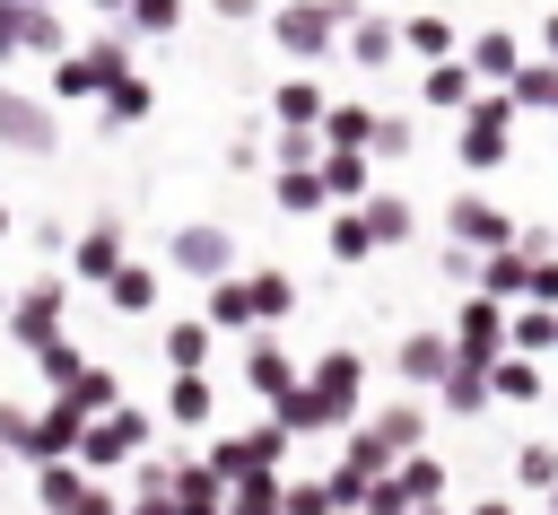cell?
Wrapping results in <instances>:
<instances>
[{
    "label": "cell",
    "instance_id": "obj_6",
    "mask_svg": "<svg viewBox=\"0 0 558 515\" xmlns=\"http://www.w3.org/2000/svg\"><path fill=\"white\" fill-rule=\"evenodd\" d=\"M78 271H113V227H87L78 236Z\"/></svg>",
    "mask_w": 558,
    "mask_h": 515
},
{
    "label": "cell",
    "instance_id": "obj_2",
    "mask_svg": "<svg viewBox=\"0 0 558 515\" xmlns=\"http://www.w3.org/2000/svg\"><path fill=\"white\" fill-rule=\"evenodd\" d=\"M96 87H105V61H96V52H61L52 96H96Z\"/></svg>",
    "mask_w": 558,
    "mask_h": 515
},
{
    "label": "cell",
    "instance_id": "obj_1",
    "mask_svg": "<svg viewBox=\"0 0 558 515\" xmlns=\"http://www.w3.org/2000/svg\"><path fill=\"white\" fill-rule=\"evenodd\" d=\"M52 140H61L52 105H35L26 87H9V79H0V148H17V157H52Z\"/></svg>",
    "mask_w": 558,
    "mask_h": 515
},
{
    "label": "cell",
    "instance_id": "obj_5",
    "mask_svg": "<svg viewBox=\"0 0 558 515\" xmlns=\"http://www.w3.org/2000/svg\"><path fill=\"white\" fill-rule=\"evenodd\" d=\"M26 52H35V61L61 52V17H52V9H26Z\"/></svg>",
    "mask_w": 558,
    "mask_h": 515
},
{
    "label": "cell",
    "instance_id": "obj_7",
    "mask_svg": "<svg viewBox=\"0 0 558 515\" xmlns=\"http://www.w3.org/2000/svg\"><path fill=\"white\" fill-rule=\"evenodd\" d=\"M131 113H148V87H131V79H122V87H113V122H131Z\"/></svg>",
    "mask_w": 558,
    "mask_h": 515
},
{
    "label": "cell",
    "instance_id": "obj_3",
    "mask_svg": "<svg viewBox=\"0 0 558 515\" xmlns=\"http://www.w3.org/2000/svg\"><path fill=\"white\" fill-rule=\"evenodd\" d=\"M52 306H61V288H52V279H44V288H26V297H17V340L52 332Z\"/></svg>",
    "mask_w": 558,
    "mask_h": 515
},
{
    "label": "cell",
    "instance_id": "obj_8",
    "mask_svg": "<svg viewBox=\"0 0 558 515\" xmlns=\"http://www.w3.org/2000/svg\"><path fill=\"white\" fill-rule=\"evenodd\" d=\"M0 236H9V209H0Z\"/></svg>",
    "mask_w": 558,
    "mask_h": 515
},
{
    "label": "cell",
    "instance_id": "obj_4",
    "mask_svg": "<svg viewBox=\"0 0 558 515\" xmlns=\"http://www.w3.org/2000/svg\"><path fill=\"white\" fill-rule=\"evenodd\" d=\"M26 61V0H0V70Z\"/></svg>",
    "mask_w": 558,
    "mask_h": 515
}]
</instances>
